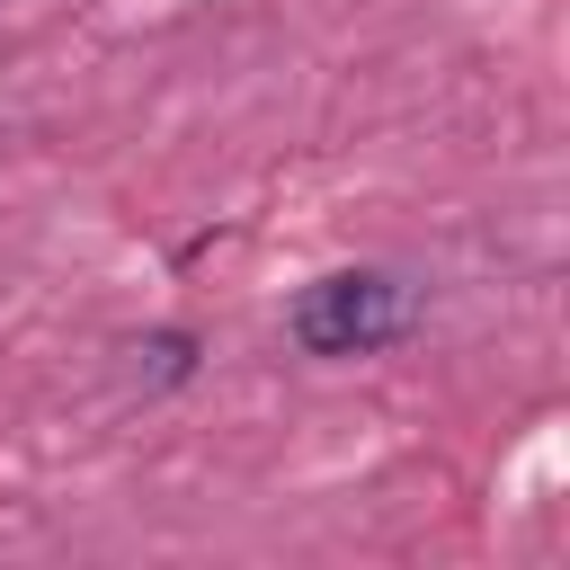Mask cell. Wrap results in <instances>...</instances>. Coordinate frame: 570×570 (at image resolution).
Wrapping results in <instances>:
<instances>
[{"mask_svg":"<svg viewBox=\"0 0 570 570\" xmlns=\"http://www.w3.org/2000/svg\"><path fill=\"white\" fill-rule=\"evenodd\" d=\"M134 374L160 392V383H187L196 374V338L187 330H151V338H134Z\"/></svg>","mask_w":570,"mask_h":570,"instance_id":"7a4b0ae2","label":"cell"},{"mask_svg":"<svg viewBox=\"0 0 570 570\" xmlns=\"http://www.w3.org/2000/svg\"><path fill=\"white\" fill-rule=\"evenodd\" d=\"M410 321H419V294H410V276H392V267H330V276H312V285L294 294V312H285L294 347H303V356H330V365L392 347Z\"/></svg>","mask_w":570,"mask_h":570,"instance_id":"6da1fadb","label":"cell"}]
</instances>
